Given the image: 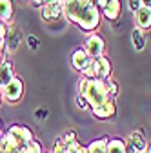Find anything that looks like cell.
Masks as SVG:
<instances>
[{"label": "cell", "instance_id": "cell-11", "mask_svg": "<svg viewBox=\"0 0 151 153\" xmlns=\"http://www.w3.org/2000/svg\"><path fill=\"white\" fill-rule=\"evenodd\" d=\"M122 13V2L120 0H109L107 6L102 9V16L107 18L109 22H117Z\"/></svg>", "mask_w": 151, "mask_h": 153}, {"label": "cell", "instance_id": "cell-26", "mask_svg": "<svg viewBox=\"0 0 151 153\" xmlns=\"http://www.w3.org/2000/svg\"><path fill=\"white\" fill-rule=\"evenodd\" d=\"M27 46H29V49H38V38L35 35H29L27 36Z\"/></svg>", "mask_w": 151, "mask_h": 153}, {"label": "cell", "instance_id": "cell-7", "mask_svg": "<svg viewBox=\"0 0 151 153\" xmlns=\"http://www.w3.org/2000/svg\"><path fill=\"white\" fill-rule=\"evenodd\" d=\"M64 16V7L60 2H46L42 7H40V18L44 22H55L58 18Z\"/></svg>", "mask_w": 151, "mask_h": 153}, {"label": "cell", "instance_id": "cell-5", "mask_svg": "<svg viewBox=\"0 0 151 153\" xmlns=\"http://www.w3.org/2000/svg\"><path fill=\"white\" fill-rule=\"evenodd\" d=\"M91 59H98V56H104L106 51V40L104 36L98 33H89L87 38L84 40V48H82Z\"/></svg>", "mask_w": 151, "mask_h": 153}, {"label": "cell", "instance_id": "cell-13", "mask_svg": "<svg viewBox=\"0 0 151 153\" xmlns=\"http://www.w3.org/2000/svg\"><path fill=\"white\" fill-rule=\"evenodd\" d=\"M135 24H137V27L140 29V31H149L151 29V11L149 9H146V7H142V9H138L137 13H135Z\"/></svg>", "mask_w": 151, "mask_h": 153}, {"label": "cell", "instance_id": "cell-24", "mask_svg": "<svg viewBox=\"0 0 151 153\" xmlns=\"http://www.w3.org/2000/svg\"><path fill=\"white\" fill-rule=\"evenodd\" d=\"M127 7H129L131 13L135 15L138 9H142V2H140V0H127Z\"/></svg>", "mask_w": 151, "mask_h": 153}, {"label": "cell", "instance_id": "cell-35", "mask_svg": "<svg viewBox=\"0 0 151 153\" xmlns=\"http://www.w3.org/2000/svg\"><path fill=\"white\" fill-rule=\"evenodd\" d=\"M87 2H91V4H95V0H87Z\"/></svg>", "mask_w": 151, "mask_h": 153}, {"label": "cell", "instance_id": "cell-31", "mask_svg": "<svg viewBox=\"0 0 151 153\" xmlns=\"http://www.w3.org/2000/svg\"><path fill=\"white\" fill-rule=\"evenodd\" d=\"M6 59H7V55H6V53H0V66H2V62H4Z\"/></svg>", "mask_w": 151, "mask_h": 153}, {"label": "cell", "instance_id": "cell-2", "mask_svg": "<svg viewBox=\"0 0 151 153\" xmlns=\"http://www.w3.org/2000/svg\"><path fill=\"white\" fill-rule=\"evenodd\" d=\"M78 93L87 100L89 109H95L111 99L107 93L106 80H100V79H84L82 76L78 80Z\"/></svg>", "mask_w": 151, "mask_h": 153}, {"label": "cell", "instance_id": "cell-9", "mask_svg": "<svg viewBox=\"0 0 151 153\" xmlns=\"http://www.w3.org/2000/svg\"><path fill=\"white\" fill-rule=\"evenodd\" d=\"M20 29L18 27H7V36H6V55L11 56L16 53L18 46H20Z\"/></svg>", "mask_w": 151, "mask_h": 153}, {"label": "cell", "instance_id": "cell-29", "mask_svg": "<svg viewBox=\"0 0 151 153\" xmlns=\"http://www.w3.org/2000/svg\"><path fill=\"white\" fill-rule=\"evenodd\" d=\"M29 2H31L35 7H38V9H40V7H42L46 2H49V0H29Z\"/></svg>", "mask_w": 151, "mask_h": 153}, {"label": "cell", "instance_id": "cell-32", "mask_svg": "<svg viewBox=\"0 0 151 153\" xmlns=\"http://www.w3.org/2000/svg\"><path fill=\"white\" fill-rule=\"evenodd\" d=\"M2 102H4V99H2V91H0V106H2Z\"/></svg>", "mask_w": 151, "mask_h": 153}, {"label": "cell", "instance_id": "cell-27", "mask_svg": "<svg viewBox=\"0 0 151 153\" xmlns=\"http://www.w3.org/2000/svg\"><path fill=\"white\" fill-rule=\"evenodd\" d=\"M77 106H78V109H87L89 106H87V100L82 97L80 93H77Z\"/></svg>", "mask_w": 151, "mask_h": 153}, {"label": "cell", "instance_id": "cell-33", "mask_svg": "<svg viewBox=\"0 0 151 153\" xmlns=\"http://www.w3.org/2000/svg\"><path fill=\"white\" fill-rule=\"evenodd\" d=\"M51 2H60V4H64V0H51Z\"/></svg>", "mask_w": 151, "mask_h": 153}, {"label": "cell", "instance_id": "cell-14", "mask_svg": "<svg viewBox=\"0 0 151 153\" xmlns=\"http://www.w3.org/2000/svg\"><path fill=\"white\" fill-rule=\"evenodd\" d=\"M13 18V0H0V22L9 24Z\"/></svg>", "mask_w": 151, "mask_h": 153}, {"label": "cell", "instance_id": "cell-30", "mask_svg": "<svg viewBox=\"0 0 151 153\" xmlns=\"http://www.w3.org/2000/svg\"><path fill=\"white\" fill-rule=\"evenodd\" d=\"M140 2H142V7H146V9L151 11V0H140Z\"/></svg>", "mask_w": 151, "mask_h": 153}, {"label": "cell", "instance_id": "cell-19", "mask_svg": "<svg viewBox=\"0 0 151 153\" xmlns=\"http://www.w3.org/2000/svg\"><path fill=\"white\" fill-rule=\"evenodd\" d=\"M82 75H84V79H98V60L93 59L91 64L82 71Z\"/></svg>", "mask_w": 151, "mask_h": 153}, {"label": "cell", "instance_id": "cell-28", "mask_svg": "<svg viewBox=\"0 0 151 153\" xmlns=\"http://www.w3.org/2000/svg\"><path fill=\"white\" fill-rule=\"evenodd\" d=\"M107 2H109V0H95V6H97L98 11H102V9L107 6Z\"/></svg>", "mask_w": 151, "mask_h": 153}, {"label": "cell", "instance_id": "cell-10", "mask_svg": "<svg viewBox=\"0 0 151 153\" xmlns=\"http://www.w3.org/2000/svg\"><path fill=\"white\" fill-rule=\"evenodd\" d=\"M91 60H93V59H91V56H89L82 48L75 49V51L71 53V64H73V68H75V69L80 71V73H82L89 64H91Z\"/></svg>", "mask_w": 151, "mask_h": 153}, {"label": "cell", "instance_id": "cell-4", "mask_svg": "<svg viewBox=\"0 0 151 153\" xmlns=\"http://www.w3.org/2000/svg\"><path fill=\"white\" fill-rule=\"evenodd\" d=\"M0 91H2L4 102H7V104H18V102L22 100V97H24V82H22L20 76H15V79L7 86H4Z\"/></svg>", "mask_w": 151, "mask_h": 153}, {"label": "cell", "instance_id": "cell-22", "mask_svg": "<svg viewBox=\"0 0 151 153\" xmlns=\"http://www.w3.org/2000/svg\"><path fill=\"white\" fill-rule=\"evenodd\" d=\"M106 86H107V93H109V97L111 99H117V95H118V82L117 80H106Z\"/></svg>", "mask_w": 151, "mask_h": 153}, {"label": "cell", "instance_id": "cell-34", "mask_svg": "<svg viewBox=\"0 0 151 153\" xmlns=\"http://www.w3.org/2000/svg\"><path fill=\"white\" fill-rule=\"evenodd\" d=\"M4 135V131H2V126H0V137H2Z\"/></svg>", "mask_w": 151, "mask_h": 153}, {"label": "cell", "instance_id": "cell-15", "mask_svg": "<svg viewBox=\"0 0 151 153\" xmlns=\"http://www.w3.org/2000/svg\"><path fill=\"white\" fill-rule=\"evenodd\" d=\"M129 38H131V44H133V48H135L137 51H142V49L146 48V33L140 31L138 27H133V29H131Z\"/></svg>", "mask_w": 151, "mask_h": 153}, {"label": "cell", "instance_id": "cell-16", "mask_svg": "<svg viewBox=\"0 0 151 153\" xmlns=\"http://www.w3.org/2000/svg\"><path fill=\"white\" fill-rule=\"evenodd\" d=\"M98 79L100 80H109L111 79V62L107 56H98Z\"/></svg>", "mask_w": 151, "mask_h": 153}, {"label": "cell", "instance_id": "cell-12", "mask_svg": "<svg viewBox=\"0 0 151 153\" xmlns=\"http://www.w3.org/2000/svg\"><path fill=\"white\" fill-rule=\"evenodd\" d=\"M15 66L9 59H6L2 62V66H0V89H2L4 86H7L13 79H15Z\"/></svg>", "mask_w": 151, "mask_h": 153}, {"label": "cell", "instance_id": "cell-20", "mask_svg": "<svg viewBox=\"0 0 151 153\" xmlns=\"http://www.w3.org/2000/svg\"><path fill=\"white\" fill-rule=\"evenodd\" d=\"M51 153H67V144L64 142V139H62V137H58V139H55Z\"/></svg>", "mask_w": 151, "mask_h": 153}, {"label": "cell", "instance_id": "cell-8", "mask_svg": "<svg viewBox=\"0 0 151 153\" xmlns=\"http://www.w3.org/2000/svg\"><path fill=\"white\" fill-rule=\"evenodd\" d=\"M93 111V117L98 119V120H107L111 117H115V113H117V102L115 99H109L106 104L95 108V109H91Z\"/></svg>", "mask_w": 151, "mask_h": 153}, {"label": "cell", "instance_id": "cell-21", "mask_svg": "<svg viewBox=\"0 0 151 153\" xmlns=\"http://www.w3.org/2000/svg\"><path fill=\"white\" fill-rule=\"evenodd\" d=\"M67 153H87V146L80 144L78 140H75V142L67 144Z\"/></svg>", "mask_w": 151, "mask_h": 153}, {"label": "cell", "instance_id": "cell-18", "mask_svg": "<svg viewBox=\"0 0 151 153\" xmlns=\"http://www.w3.org/2000/svg\"><path fill=\"white\" fill-rule=\"evenodd\" d=\"M107 140L106 137L102 139H95L93 142L87 144V153H107Z\"/></svg>", "mask_w": 151, "mask_h": 153}, {"label": "cell", "instance_id": "cell-3", "mask_svg": "<svg viewBox=\"0 0 151 153\" xmlns=\"http://www.w3.org/2000/svg\"><path fill=\"white\" fill-rule=\"evenodd\" d=\"M4 135H6L7 142L11 146H15V148H24V146H27V144H31L35 140L33 131L24 124H11L4 131Z\"/></svg>", "mask_w": 151, "mask_h": 153}, {"label": "cell", "instance_id": "cell-17", "mask_svg": "<svg viewBox=\"0 0 151 153\" xmlns=\"http://www.w3.org/2000/svg\"><path fill=\"white\" fill-rule=\"evenodd\" d=\"M107 153H127V146L124 139H109L107 140Z\"/></svg>", "mask_w": 151, "mask_h": 153}, {"label": "cell", "instance_id": "cell-36", "mask_svg": "<svg viewBox=\"0 0 151 153\" xmlns=\"http://www.w3.org/2000/svg\"><path fill=\"white\" fill-rule=\"evenodd\" d=\"M44 153H46V151H44Z\"/></svg>", "mask_w": 151, "mask_h": 153}, {"label": "cell", "instance_id": "cell-23", "mask_svg": "<svg viewBox=\"0 0 151 153\" xmlns=\"http://www.w3.org/2000/svg\"><path fill=\"white\" fill-rule=\"evenodd\" d=\"M62 139H64L66 144H71V142L77 140V133H75V129H67L64 135H62Z\"/></svg>", "mask_w": 151, "mask_h": 153}, {"label": "cell", "instance_id": "cell-1", "mask_svg": "<svg viewBox=\"0 0 151 153\" xmlns=\"http://www.w3.org/2000/svg\"><path fill=\"white\" fill-rule=\"evenodd\" d=\"M64 16L69 22L77 24L86 33H95V29L100 26L102 13L97 9L95 4L87 0H64Z\"/></svg>", "mask_w": 151, "mask_h": 153}, {"label": "cell", "instance_id": "cell-6", "mask_svg": "<svg viewBox=\"0 0 151 153\" xmlns=\"http://www.w3.org/2000/svg\"><path fill=\"white\" fill-rule=\"evenodd\" d=\"M126 146H127V153H146L147 149V140L142 129H135L131 131L127 139H126Z\"/></svg>", "mask_w": 151, "mask_h": 153}, {"label": "cell", "instance_id": "cell-25", "mask_svg": "<svg viewBox=\"0 0 151 153\" xmlns=\"http://www.w3.org/2000/svg\"><path fill=\"white\" fill-rule=\"evenodd\" d=\"M35 119L38 120V122L46 120V119H47V109H46V108H38V109L35 111Z\"/></svg>", "mask_w": 151, "mask_h": 153}]
</instances>
